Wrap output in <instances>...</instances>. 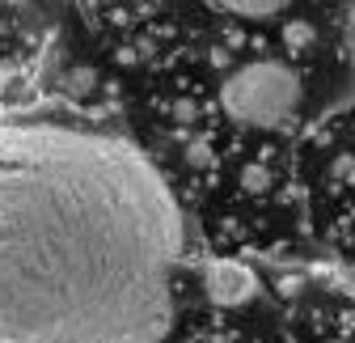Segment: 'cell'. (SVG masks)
<instances>
[{"label":"cell","instance_id":"obj_1","mask_svg":"<svg viewBox=\"0 0 355 343\" xmlns=\"http://www.w3.org/2000/svg\"><path fill=\"white\" fill-rule=\"evenodd\" d=\"M182 254L178 203L136 144L0 119V343H161Z\"/></svg>","mask_w":355,"mask_h":343},{"label":"cell","instance_id":"obj_2","mask_svg":"<svg viewBox=\"0 0 355 343\" xmlns=\"http://www.w3.org/2000/svg\"><path fill=\"white\" fill-rule=\"evenodd\" d=\"M304 98L300 72L284 60H250L241 68H233L220 85V106L225 115L241 127H284Z\"/></svg>","mask_w":355,"mask_h":343},{"label":"cell","instance_id":"obj_3","mask_svg":"<svg viewBox=\"0 0 355 343\" xmlns=\"http://www.w3.org/2000/svg\"><path fill=\"white\" fill-rule=\"evenodd\" d=\"M203 288H207V296L216 306H241V301H250L254 296V288H258V280L241 267V263H207L203 267Z\"/></svg>","mask_w":355,"mask_h":343},{"label":"cell","instance_id":"obj_4","mask_svg":"<svg viewBox=\"0 0 355 343\" xmlns=\"http://www.w3.org/2000/svg\"><path fill=\"white\" fill-rule=\"evenodd\" d=\"M229 13H237V17H245V22H271V17H279V13H288V5H225Z\"/></svg>","mask_w":355,"mask_h":343},{"label":"cell","instance_id":"obj_5","mask_svg":"<svg viewBox=\"0 0 355 343\" xmlns=\"http://www.w3.org/2000/svg\"><path fill=\"white\" fill-rule=\"evenodd\" d=\"M241 183H245L250 191H266V183H271V174H266V165H245Z\"/></svg>","mask_w":355,"mask_h":343},{"label":"cell","instance_id":"obj_6","mask_svg":"<svg viewBox=\"0 0 355 343\" xmlns=\"http://www.w3.org/2000/svg\"><path fill=\"white\" fill-rule=\"evenodd\" d=\"M288 47H304L309 38H313V30H309V22H288Z\"/></svg>","mask_w":355,"mask_h":343}]
</instances>
